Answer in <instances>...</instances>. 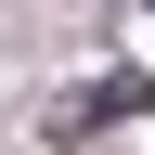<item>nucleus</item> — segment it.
<instances>
[{"instance_id":"obj_1","label":"nucleus","mask_w":155,"mask_h":155,"mask_svg":"<svg viewBox=\"0 0 155 155\" xmlns=\"http://www.w3.org/2000/svg\"><path fill=\"white\" fill-rule=\"evenodd\" d=\"M129 104H142V78H104V91H78V104H65V129H104V116H129Z\"/></svg>"}]
</instances>
